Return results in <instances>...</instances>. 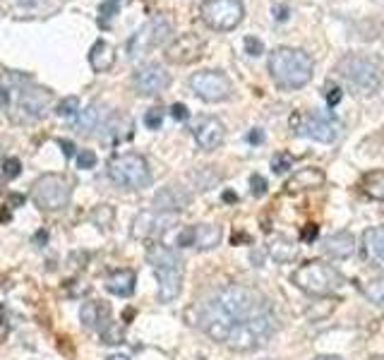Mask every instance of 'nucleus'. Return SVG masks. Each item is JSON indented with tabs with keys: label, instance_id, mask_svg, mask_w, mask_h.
<instances>
[{
	"label": "nucleus",
	"instance_id": "14",
	"mask_svg": "<svg viewBox=\"0 0 384 360\" xmlns=\"http://www.w3.org/2000/svg\"><path fill=\"white\" fill-rule=\"evenodd\" d=\"M233 324L235 322L230 320V317L217 305V303H214V298L207 303V305H204V310H202V329H204V334L212 339V341L226 343V339H228L230 329H233Z\"/></svg>",
	"mask_w": 384,
	"mask_h": 360
},
{
	"label": "nucleus",
	"instance_id": "7",
	"mask_svg": "<svg viewBox=\"0 0 384 360\" xmlns=\"http://www.w3.org/2000/svg\"><path fill=\"white\" fill-rule=\"evenodd\" d=\"M32 199L41 212H60L73 199V185L60 173H46L32 185Z\"/></svg>",
	"mask_w": 384,
	"mask_h": 360
},
{
	"label": "nucleus",
	"instance_id": "27",
	"mask_svg": "<svg viewBox=\"0 0 384 360\" xmlns=\"http://www.w3.org/2000/svg\"><path fill=\"white\" fill-rule=\"evenodd\" d=\"M89 65L94 72H109L111 68L116 65V51L111 44H106V41H96L94 46H91L89 51Z\"/></svg>",
	"mask_w": 384,
	"mask_h": 360
},
{
	"label": "nucleus",
	"instance_id": "22",
	"mask_svg": "<svg viewBox=\"0 0 384 360\" xmlns=\"http://www.w3.org/2000/svg\"><path fill=\"white\" fill-rule=\"evenodd\" d=\"M324 185V171L317 166H305L300 168L298 173H293L289 180H286V192H303V190H317Z\"/></svg>",
	"mask_w": 384,
	"mask_h": 360
},
{
	"label": "nucleus",
	"instance_id": "28",
	"mask_svg": "<svg viewBox=\"0 0 384 360\" xmlns=\"http://www.w3.org/2000/svg\"><path fill=\"white\" fill-rule=\"evenodd\" d=\"M109 315H111V307L106 305V303H94V300L84 303L80 310V320L86 329L104 327V324L109 322Z\"/></svg>",
	"mask_w": 384,
	"mask_h": 360
},
{
	"label": "nucleus",
	"instance_id": "5",
	"mask_svg": "<svg viewBox=\"0 0 384 360\" xmlns=\"http://www.w3.org/2000/svg\"><path fill=\"white\" fill-rule=\"evenodd\" d=\"M109 178L118 188L145 190L152 185V168L142 154H118L109 161Z\"/></svg>",
	"mask_w": 384,
	"mask_h": 360
},
{
	"label": "nucleus",
	"instance_id": "17",
	"mask_svg": "<svg viewBox=\"0 0 384 360\" xmlns=\"http://www.w3.org/2000/svg\"><path fill=\"white\" fill-rule=\"evenodd\" d=\"M51 104H53V94H51L48 89L29 87V89H22V94H19L17 108L22 111L24 120H37V118H41L48 111Z\"/></svg>",
	"mask_w": 384,
	"mask_h": 360
},
{
	"label": "nucleus",
	"instance_id": "50",
	"mask_svg": "<svg viewBox=\"0 0 384 360\" xmlns=\"http://www.w3.org/2000/svg\"><path fill=\"white\" fill-rule=\"evenodd\" d=\"M106 360H130V358H127L125 353H113V356H109Z\"/></svg>",
	"mask_w": 384,
	"mask_h": 360
},
{
	"label": "nucleus",
	"instance_id": "15",
	"mask_svg": "<svg viewBox=\"0 0 384 360\" xmlns=\"http://www.w3.org/2000/svg\"><path fill=\"white\" fill-rule=\"evenodd\" d=\"M158 281V300L161 303H173L183 291V260L176 264H166L154 269Z\"/></svg>",
	"mask_w": 384,
	"mask_h": 360
},
{
	"label": "nucleus",
	"instance_id": "46",
	"mask_svg": "<svg viewBox=\"0 0 384 360\" xmlns=\"http://www.w3.org/2000/svg\"><path fill=\"white\" fill-rule=\"evenodd\" d=\"M10 106V87H0V108Z\"/></svg>",
	"mask_w": 384,
	"mask_h": 360
},
{
	"label": "nucleus",
	"instance_id": "1",
	"mask_svg": "<svg viewBox=\"0 0 384 360\" xmlns=\"http://www.w3.org/2000/svg\"><path fill=\"white\" fill-rule=\"evenodd\" d=\"M269 75L281 89H300L312 80L315 72V60L300 48L291 46H279L269 53Z\"/></svg>",
	"mask_w": 384,
	"mask_h": 360
},
{
	"label": "nucleus",
	"instance_id": "20",
	"mask_svg": "<svg viewBox=\"0 0 384 360\" xmlns=\"http://www.w3.org/2000/svg\"><path fill=\"white\" fill-rule=\"evenodd\" d=\"M226 137V127L219 118H204L199 120V125L194 127V142L202 152H214L223 144Z\"/></svg>",
	"mask_w": 384,
	"mask_h": 360
},
{
	"label": "nucleus",
	"instance_id": "36",
	"mask_svg": "<svg viewBox=\"0 0 384 360\" xmlns=\"http://www.w3.org/2000/svg\"><path fill=\"white\" fill-rule=\"evenodd\" d=\"M161 123H163V108L154 106V108H149V111L145 113V125L149 127V130H158V127H161Z\"/></svg>",
	"mask_w": 384,
	"mask_h": 360
},
{
	"label": "nucleus",
	"instance_id": "40",
	"mask_svg": "<svg viewBox=\"0 0 384 360\" xmlns=\"http://www.w3.org/2000/svg\"><path fill=\"white\" fill-rule=\"evenodd\" d=\"M245 53L248 55H262L264 53V44L259 39H255V36H245Z\"/></svg>",
	"mask_w": 384,
	"mask_h": 360
},
{
	"label": "nucleus",
	"instance_id": "53",
	"mask_svg": "<svg viewBox=\"0 0 384 360\" xmlns=\"http://www.w3.org/2000/svg\"><path fill=\"white\" fill-rule=\"evenodd\" d=\"M223 199H226V202H235V195L233 192H226V195H223Z\"/></svg>",
	"mask_w": 384,
	"mask_h": 360
},
{
	"label": "nucleus",
	"instance_id": "11",
	"mask_svg": "<svg viewBox=\"0 0 384 360\" xmlns=\"http://www.w3.org/2000/svg\"><path fill=\"white\" fill-rule=\"evenodd\" d=\"M190 89L199 96L202 101L209 104H219V101H226L233 91V84L221 70H202L194 72L190 77Z\"/></svg>",
	"mask_w": 384,
	"mask_h": 360
},
{
	"label": "nucleus",
	"instance_id": "51",
	"mask_svg": "<svg viewBox=\"0 0 384 360\" xmlns=\"http://www.w3.org/2000/svg\"><path fill=\"white\" fill-rule=\"evenodd\" d=\"M276 12H279L276 15V19H286V8H276Z\"/></svg>",
	"mask_w": 384,
	"mask_h": 360
},
{
	"label": "nucleus",
	"instance_id": "19",
	"mask_svg": "<svg viewBox=\"0 0 384 360\" xmlns=\"http://www.w3.org/2000/svg\"><path fill=\"white\" fill-rule=\"evenodd\" d=\"M360 250L363 257L370 262V267L384 271V226H370L363 231Z\"/></svg>",
	"mask_w": 384,
	"mask_h": 360
},
{
	"label": "nucleus",
	"instance_id": "48",
	"mask_svg": "<svg viewBox=\"0 0 384 360\" xmlns=\"http://www.w3.org/2000/svg\"><path fill=\"white\" fill-rule=\"evenodd\" d=\"M248 140L253 142V144H259V142L264 140V132H262V130H253V132L248 135Z\"/></svg>",
	"mask_w": 384,
	"mask_h": 360
},
{
	"label": "nucleus",
	"instance_id": "52",
	"mask_svg": "<svg viewBox=\"0 0 384 360\" xmlns=\"http://www.w3.org/2000/svg\"><path fill=\"white\" fill-rule=\"evenodd\" d=\"M312 360H341V358H336V356H317V358H312Z\"/></svg>",
	"mask_w": 384,
	"mask_h": 360
},
{
	"label": "nucleus",
	"instance_id": "56",
	"mask_svg": "<svg viewBox=\"0 0 384 360\" xmlns=\"http://www.w3.org/2000/svg\"><path fill=\"white\" fill-rule=\"evenodd\" d=\"M0 190H3V183H0Z\"/></svg>",
	"mask_w": 384,
	"mask_h": 360
},
{
	"label": "nucleus",
	"instance_id": "39",
	"mask_svg": "<svg viewBox=\"0 0 384 360\" xmlns=\"http://www.w3.org/2000/svg\"><path fill=\"white\" fill-rule=\"evenodd\" d=\"M291 163H293V159H291V154H276L274 159H271V171L274 173H284L291 168Z\"/></svg>",
	"mask_w": 384,
	"mask_h": 360
},
{
	"label": "nucleus",
	"instance_id": "4",
	"mask_svg": "<svg viewBox=\"0 0 384 360\" xmlns=\"http://www.w3.org/2000/svg\"><path fill=\"white\" fill-rule=\"evenodd\" d=\"M293 284L300 288V291L310 293V296H331L336 293L341 286H344V276L334 269L331 264L320 260H312L300 264L298 269L293 271Z\"/></svg>",
	"mask_w": 384,
	"mask_h": 360
},
{
	"label": "nucleus",
	"instance_id": "34",
	"mask_svg": "<svg viewBox=\"0 0 384 360\" xmlns=\"http://www.w3.org/2000/svg\"><path fill=\"white\" fill-rule=\"evenodd\" d=\"M118 3H120V0H104V3H101V10H99V24L104 29H109L111 27V19L116 17L118 15Z\"/></svg>",
	"mask_w": 384,
	"mask_h": 360
},
{
	"label": "nucleus",
	"instance_id": "55",
	"mask_svg": "<svg viewBox=\"0 0 384 360\" xmlns=\"http://www.w3.org/2000/svg\"><path fill=\"white\" fill-rule=\"evenodd\" d=\"M17 3H19V5H34L37 0H17Z\"/></svg>",
	"mask_w": 384,
	"mask_h": 360
},
{
	"label": "nucleus",
	"instance_id": "38",
	"mask_svg": "<svg viewBox=\"0 0 384 360\" xmlns=\"http://www.w3.org/2000/svg\"><path fill=\"white\" fill-rule=\"evenodd\" d=\"M77 166H80L82 171H91V168L96 166V154L91 152V149H82V152L77 154Z\"/></svg>",
	"mask_w": 384,
	"mask_h": 360
},
{
	"label": "nucleus",
	"instance_id": "42",
	"mask_svg": "<svg viewBox=\"0 0 384 360\" xmlns=\"http://www.w3.org/2000/svg\"><path fill=\"white\" fill-rule=\"evenodd\" d=\"M250 185H253L255 197H262V195L267 192V180H264L262 176H253V178H250Z\"/></svg>",
	"mask_w": 384,
	"mask_h": 360
},
{
	"label": "nucleus",
	"instance_id": "54",
	"mask_svg": "<svg viewBox=\"0 0 384 360\" xmlns=\"http://www.w3.org/2000/svg\"><path fill=\"white\" fill-rule=\"evenodd\" d=\"M0 221H10V212L5 209V212H0Z\"/></svg>",
	"mask_w": 384,
	"mask_h": 360
},
{
	"label": "nucleus",
	"instance_id": "6",
	"mask_svg": "<svg viewBox=\"0 0 384 360\" xmlns=\"http://www.w3.org/2000/svg\"><path fill=\"white\" fill-rule=\"evenodd\" d=\"M214 303H217L233 322H243V320H248V317L262 312V298H259L253 288H248L243 284L223 286L221 291L217 293Z\"/></svg>",
	"mask_w": 384,
	"mask_h": 360
},
{
	"label": "nucleus",
	"instance_id": "9",
	"mask_svg": "<svg viewBox=\"0 0 384 360\" xmlns=\"http://www.w3.org/2000/svg\"><path fill=\"white\" fill-rule=\"evenodd\" d=\"M293 130L295 135L307 137V140H315V142H334L341 132V123L336 120L331 113H320V111H310L293 116Z\"/></svg>",
	"mask_w": 384,
	"mask_h": 360
},
{
	"label": "nucleus",
	"instance_id": "45",
	"mask_svg": "<svg viewBox=\"0 0 384 360\" xmlns=\"http://www.w3.org/2000/svg\"><path fill=\"white\" fill-rule=\"evenodd\" d=\"M58 144H60V149H63L65 156H68V159L75 156V144H73V142H70V140H60Z\"/></svg>",
	"mask_w": 384,
	"mask_h": 360
},
{
	"label": "nucleus",
	"instance_id": "21",
	"mask_svg": "<svg viewBox=\"0 0 384 360\" xmlns=\"http://www.w3.org/2000/svg\"><path fill=\"white\" fill-rule=\"evenodd\" d=\"M135 132V120L127 113H113L101 125V137L106 144H122L127 142Z\"/></svg>",
	"mask_w": 384,
	"mask_h": 360
},
{
	"label": "nucleus",
	"instance_id": "25",
	"mask_svg": "<svg viewBox=\"0 0 384 360\" xmlns=\"http://www.w3.org/2000/svg\"><path fill=\"white\" fill-rule=\"evenodd\" d=\"M104 111L106 106L94 101L84 108V111L77 113V120H75V130L77 132H91V130H99L104 125Z\"/></svg>",
	"mask_w": 384,
	"mask_h": 360
},
{
	"label": "nucleus",
	"instance_id": "33",
	"mask_svg": "<svg viewBox=\"0 0 384 360\" xmlns=\"http://www.w3.org/2000/svg\"><path fill=\"white\" fill-rule=\"evenodd\" d=\"M113 207H109V204H101V207H96L94 212H91V224L99 226V228H109L111 224H113Z\"/></svg>",
	"mask_w": 384,
	"mask_h": 360
},
{
	"label": "nucleus",
	"instance_id": "29",
	"mask_svg": "<svg viewBox=\"0 0 384 360\" xmlns=\"http://www.w3.org/2000/svg\"><path fill=\"white\" fill-rule=\"evenodd\" d=\"M360 188L367 197L377 199V202H384V171H370L365 173L360 180Z\"/></svg>",
	"mask_w": 384,
	"mask_h": 360
},
{
	"label": "nucleus",
	"instance_id": "32",
	"mask_svg": "<svg viewBox=\"0 0 384 360\" xmlns=\"http://www.w3.org/2000/svg\"><path fill=\"white\" fill-rule=\"evenodd\" d=\"M363 293H365V298L372 303V305L384 310V279H372L370 284H365Z\"/></svg>",
	"mask_w": 384,
	"mask_h": 360
},
{
	"label": "nucleus",
	"instance_id": "44",
	"mask_svg": "<svg viewBox=\"0 0 384 360\" xmlns=\"http://www.w3.org/2000/svg\"><path fill=\"white\" fill-rule=\"evenodd\" d=\"M171 116L176 118V120H188V116H190V113H188V106L173 104V106H171Z\"/></svg>",
	"mask_w": 384,
	"mask_h": 360
},
{
	"label": "nucleus",
	"instance_id": "10",
	"mask_svg": "<svg viewBox=\"0 0 384 360\" xmlns=\"http://www.w3.org/2000/svg\"><path fill=\"white\" fill-rule=\"evenodd\" d=\"M171 34H173L171 19L158 15V17L149 19L145 27L137 29V32L130 36V41H127V55H130V58H137V55L149 53L152 48L166 44Z\"/></svg>",
	"mask_w": 384,
	"mask_h": 360
},
{
	"label": "nucleus",
	"instance_id": "8",
	"mask_svg": "<svg viewBox=\"0 0 384 360\" xmlns=\"http://www.w3.org/2000/svg\"><path fill=\"white\" fill-rule=\"evenodd\" d=\"M245 8L240 0H204L199 17L214 32H230L243 22Z\"/></svg>",
	"mask_w": 384,
	"mask_h": 360
},
{
	"label": "nucleus",
	"instance_id": "30",
	"mask_svg": "<svg viewBox=\"0 0 384 360\" xmlns=\"http://www.w3.org/2000/svg\"><path fill=\"white\" fill-rule=\"evenodd\" d=\"M269 252L276 262H291L298 257V245L289 243V240H276V243L269 248Z\"/></svg>",
	"mask_w": 384,
	"mask_h": 360
},
{
	"label": "nucleus",
	"instance_id": "18",
	"mask_svg": "<svg viewBox=\"0 0 384 360\" xmlns=\"http://www.w3.org/2000/svg\"><path fill=\"white\" fill-rule=\"evenodd\" d=\"M190 202H192V195L188 192L183 185H166V188H161L154 195V207H156V212L178 214V212H183V209L190 207Z\"/></svg>",
	"mask_w": 384,
	"mask_h": 360
},
{
	"label": "nucleus",
	"instance_id": "16",
	"mask_svg": "<svg viewBox=\"0 0 384 360\" xmlns=\"http://www.w3.org/2000/svg\"><path fill=\"white\" fill-rule=\"evenodd\" d=\"M204 53V41L197 34H183L166 48V58L176 65L194 63Z\"/></svg>",
	"mask_w": 384,
	"mask_h": 360
},
{
	"label": "nucleus",
	"instance_id": "31",
	"mask_svg": "<svg viewBox=\"0 0 384 360\" xmlns=\"http://www.w3.org/2000/svg\"><path fill=\"white\" fill-rule=\"evenodd\" d=\"M122 339H125V329L118 322H106L104 327H101V341H104L106 346H118V343H122Z\"/></svg>",
	"mask_w": 384,
	"mask_h": 360
},
{
	"label": "nucleus",
	"instance_id": "23",
	"mask_svg": "<svg viewBox=\"0 0 384 360\" xmlns=\"http://www.w3.org/2000/svg\"><path fill=\"white\" fill-rule=\"evenodd\" d=\"M322 250L334 260H346L356 252V238L348 231H339V233H331L322 240Z\"/></svg>",
	"mask_w": 384,
	"mask_h": 360
},
{
	"label": "nucleus",
	"instance_id": "3",
	"mask_svg": "<svg viewBox=\"0 0 384 360\" xmlns=\"http://www.w3.org/2000/svg\"><path fill=\"white\" fill-rule=\"evenodd\" d=\"M339 72H341V77H344L346 84L360 96L375 94L382 87V80H384L380 63H375V60L367 58V55H358V53H348L339 63Z\"/></svg>",
	"mask_w": 384,
	"mask_h": 360
},
{
	"label": "nucleus",
	"instance_id": "2",
	"mask_svg": "<svg viewBox=\"0 0 384 360\" xmlns=\"http://www.w3.org/2000/svg\"><path fill=\"white\" fill-rule=\"evenodd\" d=\"M274 332H276L274 315L262 310V312H257V315L248 317V320L235 322L226 339V346L230 351H238V353L255 351V348L262 346L264 341H269V339L274 336Z\"/></svg>",
	"mask_w": 384,
	"mask_h": 360
},
{
	"label": "nucleus",
	"instance_id": "35",
	"mask_svg": "<svg viewBox=\"0 0 384 360\" xmlns=\"http://www.w3.org/2000/svg\"><path fill=\"white\" fill-rule=\"evenodd\" d=\"M82 111V106H80V99H77V96H68V99H63L58 104V116L60 118H73V116H77V113Z\"/></svg>",
	"mask_w": 384,
	"mask_h": 360
},
{
	"label": "nucleus",
	"instance_id": "12",
	"mask_svg": "<svg viewBox=\"0 0 384 360\" xmlns=\"http://www.w3.org/2000/svg\"><path fill=\"white\" fill-rule=\"evenodd\" d=\"M168 84H171V75L158 63L142 65L132 75V87H135V91L140 96H156L161 91H166Z\"/></svg>",
	"mask_w": 384,
	"mask_h": 360
},
{
	"label": "nucleus",
	"instance_id": "24",
	"mask_svg": "<svg viewBox=\"0 0 384 360\" xmlns=\"http://www.w3.org/2000/svg\"><path fill=\"white\" fill-rule=\"evenodd\" d=\"M190 233H192V248L194 250H214L219 243H221L223 233L219 226L214 224H197L190 226Z\"/></svg>",
	"mask_w": 384,
	"mask_h": 360
},
{
	"label": "nucleus",
	"instance_id": "43",
	"mask_svg": "<svg viewBox=\"0 0 384 360\" xmlns=\"http://www.w3.org/2000/svg\"><path fill=\"white\" fill-rule=\"evenodd\" d=\"M317 226L315 224H307L303 231H300V240H303V243H315V238H317Z\"/></svg>",
	"mask_w": 384,
	"mask_h": 360
},
{
	"label": "nucleus",
	"instance_id": "41",
	"mask_svg": "<svg viewBox=\"0 0 384 360\" xmlns=\"http://www.w3.org/2000/svg\"><path fill=\"white\" fill-rule=\"evenodd\" d=\"M341 96H344V91H341V87H336V84H327V94H324V99H327V104H329V108L339 106Z\"/></svg>",
	"mask_w": 384,
	"mask_h": 360
},
{
	"label": "nucleus",
	"instance_id": "37",
	"mask_svg": "<svg viewBox=\"0 0 384 360\" xmlns=\"http://www.w3.org/2000/svg\"><path fill=\"white\" fill-rule=\"evenodd\" d=\"M19 173H22V163H19V159H15V156L5 159L3 161V178L12 180V178H17Z\"/></svg>",
	"mask_w": 384,
	"mask_h": 360
},
{
	"label": "nucleus",
	"instance_id": "49",
	"mask_svg": "<svg viewBox=\"0 0 384 360\" xmlns=\"http://www.w3.org/2000/svg\"><path fill=\"white\" fill-rule=\"evenodd\" d=\"M10 204H12V207H19V204H24V195H10Z\"/></svg>",
	"mask_w": 384,
	"mask_h": 360
},
{
	"label": "nucleus",
	"instance_id": "13",
	"mask_svg": "<svg viewBox=\"0 0 384 360\" xmlns=\"http://www.w3.org/2000/svg\"><path fill=\"white\" fill-rule=\"evenodd\" d=\"M173 226H178V214L171 212H142L132 221V238L135 240H147L152 235H163L166 231H171Z\"/></svg>",
	"mask_w": 384,
	"mask_h": 360
},
{
	"label": "nucleus",
	"instance_id": "26",
	"mask_svg": "<svg viewBox=\"0 0 384 360\" xmlns=\"http://www.w3.org/2000/svg\"><path fill=\"white\" fill-rule=\"evenodd\" d=\"M135 284H137L135 271L132 269H116L113 274L109 276V281H106V288H109V293H113V296L130 298L132 293H135Z\"/></svg>",
	"mask_w": 384,
	"mask_h": 360
},
{
	"label": "nucleus",
	"instance_id": "47",
	"mask_svg": "<svg viewBox=\"0 0 384 360\" xmlns=\"http://www.w3.org/2000/svg\"><path fill=\"white\" fill-rule=\"evenodd\" d=\"M48 243V233H46V231H37V235H34V245H46Z\"/></svg>",
	"mask_w": 384,
	"mask_h": 360
}]
</instances>
